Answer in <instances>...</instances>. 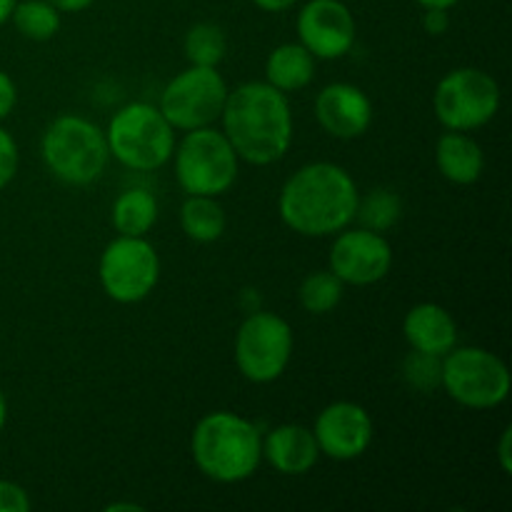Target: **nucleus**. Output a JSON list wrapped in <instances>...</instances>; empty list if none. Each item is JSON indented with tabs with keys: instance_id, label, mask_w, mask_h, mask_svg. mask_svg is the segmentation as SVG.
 <instances>
[{
	"instance_id": "16",
	"label": "nucleus",
	"mask_w": 512,
	"mask_h": 512,
	"mask_svg": "<svg viewBox=\"0 0 512 512\" xmlns=\"http://www.w3.org/2000/svg\"><path fill=\"white\" fill-rule=\"evenodd\" d=\"M263 458L280 475H305L315 468L320 458L318 440L305 425H278L263 440Z\"/></svg>"
},
{
	"instance_id": "24",
	"label": "nucleus",
	"mask_w": 512,
	"mask_h": 512,
	"mask_svg": "<svg viewBox=\"0 0 512 512\" xmlns=\"http://www.w3.org/2000/svg\"><path fill=\"white\" fill-rule=\"evenodd\" d=\"M228 53V38L223 28L215 23H198L185 35V55L190 65H203V68H218L220 60Z\"/></svg>"
},
{
	"instance_id": "37",
	"label": "nucleus",
	"mask_w": 512,
	"mask_h": 512,
	"mask_svg": "<svg viewBox=\"0 0 512 512\" xmlns=\"http://www.w3.org/2000/svg\"><path fill=\"white\" fill-rule=\"evenodd\" d=\"M5 418H8V403H5V395L3 390H0V430H3Z\"/></svg>"
},
{
	"instance_id": "14",
	"label": "nucleus",
	"mask_w": 512,
	"mask_h": 512,
	"mask_svg": "<svg viewBox=\"0 0 512 512\" xmlns=\"http://www.w3.org/2000/svg\"><path fill=\"white\" fill-rule=\"evenodd\" d=\"M313 435L318 440L320 455L333 460H355L368 453L373 443V418L363 405L340 400L323 408L315 420Z\"/></svg>"
},
{
	"instance_id": "4",
	"label": "nucleus",
	"mask_w": 512,
	"mask_h": 512,
	"mask_svg": "<svg viewBox=\"0 0 512 512\" xmlns=\"http://www.w3.org/2000/svg\"><path fill=\"white\" fill-rule=\"evenodd\" d=\"M110 150L105 133L80 115H60L43 135V160L68 185H90L103 175Z\"/></svg>"
},
{
	"instance_id": "9",
	"label": "nucleus",
	"mask_w": 512,
	"mask_h": 512,
	"mask_svg": "<svg viewBox=\"0 0 512 512\" xmlns=\"http://www.w3.org/2000/svg\"><path fill=\"white\" fill-rule=\"evenodd\" d=\"M293 355V330L275 313H253L235 335V363L250 383H273Z\"/></svg>"
},
{
	"instance_id": "26",
	"label": "nucleus",
	"mask_w": 512,
	"mask_h": 512,
	"mask_svg": "<svg viewBox=\"0 0 512 512\" xmlns=\"http://www.w3.org/2000/svg\"><path fill=\"white\" fill-rule=\"evenodd\" d=\"M440 370H443V358L438 355H425L415 350L408 360H405V375H408L410 385L420 390H433L440 385Z\"/></svg>"
},
{
	"instance_id": "18",
	"label": "nucleus",
	"mask_w": 512,
	"mask_h": 512,
	"mask_svg": "<svg viewBox=\"0 0 512 512\" xmlns=\"http://www.w3.org/2000/svg\"><path fill=\"white\" fill-rule=\"evenodd\" d=\"M435 163H438L443 178L450 180V183L473 185L483 175L485 155L483 148L470 135L460 133V130H450L438 140Z\"/></svg>"
},
{
	"instance_id": "1",
	"label": "nucleus",
	"mask_w": 512,
	"mask_h": 512,
	"mask_svg": "<svg viewBox=\"0 0 512 512\" xmlns=\"http://www.w3.org/2000/svg\"><path fill=\"white\" fill-rule=\"evenodd\" d=\"M358 185L335 163H310L295 170L280 190V218L308 238L340 233L358 213Z\"/></svg>"
},
{
	"instance_id": "22",
	"label": "nucleus",
	"mask_w": 512,
	"mask_h": 512,
	"mask_svg": "<svg viewBox=\"0 0 512 512\" xmlns=\"http://www.w3.org/2000/svg\"><path fill=\"white\" fill-rule=\"evenodd\" d=\"M18 33L28 40H50L60 30V10L48 0H23L15 3L13 15H10Z\"/></svg>"
},
{
	"instance_id": "7",
	"label": "nucleus",
	"mask_w": 512,
	"mask_h": 512,
	"mask_svg": "<svg viewBox=\"0 0 512 512\" xmlns=\"http://www.w3.org/2000/svg\"><path fill=\"white\" fill-rule=\"evenodd\" d=\"M440 385L455 403L473 410H490L510 395V370L485 348H453L443 355Z\"/></svg>"
},
{
	"instance_id": "6",
	"label": "nucleus",
	"mask_w": 512,
	"mask_h": 512,
	"mask_svg": "<svg viewBox=\"0 0 512 512\" xmlns=\"http://www.w3.org/2000/svg\"><path fill=\"white\" fill-rule=\"evenodd\" d=\"M175 178L188 195L228 193L238 178V153L215 128L188 130L175 153Z\"/></svg>"
},
{
	"instance_id": "5",
	"label": "nucleus",
	"mask_w": 512,
	"mask_h": 512,
	"mask_svg": "<svg viewBox=\"0 0 512 512\" xmlns=\"http://www.w3.org/2000/svg\"><path fill=\"white\" fill-rule=\"evenodd\" d=\"M173 125L160 108L150 103H130L113 115L108 125V150L125 168L150 173L163 168L175 148Z\"/></svg>"
},
{
	"instance_id": "23",
	"label": "nucleus",
	"mask_w": 512,
	"mask_h": 512,
	"mask_svg": "<svg viewBox=\"0 0 512 512\" xmlns=\"http://www.w3.org/2000/svg\"><path fill=\"white\" fill-rule=\"evenodd\" d=\"M345 283L333 273V270H318L310 273L300 285V305L313 315L333 313L343 300Z\"/></svg>"
},
{
	"instance_id": "27",
	"label": "nucleus",
	"mask_w": 512,
	"mask_h": 512,
	"mask_svg": "<svg viewBox=\"0 0 512 512\" xmlns=\"http://www.w3.org/2000/svg\"><path fill=\"white\" fill-rule=\"evenodd\" d=\"M15 173H18V145L8 130L0 128V190L15 178Z\"/></svg>"
},
{
	"instance_id": "19",
	"label": "nucleus",
	"mask_w": 512,
	"mask_h": 512,
	"mask_svg": "<svg viewBox=\"0 0 512 512\" xmlns=\"http://www.w3.org/2000/svg\"><path fill=\"white\" fill-rule=\"evenodd\" d=\"M265 83L278 88L280 93H293L305 88L315 78V58L303 43H283L268 55L265 63Z\"/></svg>"
},
{
	"instance_id": "15",
	"label": "nucleus",
	"mask_w": 512,
	"mask_h": 512,
	"mask_svg": "<svg viewBox=\"0 0 512 512\" xmlns=\"http://www.w3.org/2000/svg\"><path fill=\"white\" fill-rule=\"evenodd\" d=\"M315 115L325 133L340 140H353L368 133L373 123V103L358 85L333 83L315 98Z\"/></svg>"
},
{
	"instance_id": "11",
	"label": "nucleus",
	"mask_w": 512,
	"mask_h": 512,
	"mask_svg": "<svg viewBox=\"0 0 512 512\" xmlns=\"http://www.w3.org/2000/svg\"><path fill=\"white\" fill-rule=\"evenodd\" d=\"M100 285L115 303L133 305L148 298L160 278V258L145 238L120 235L100 255Z\"/></svg>"
},
{
	"instance_id": "34",
	"label": "nucleus",
	"mask_w": 512,
	"mask_h": 512,
	"mask_svg": "<svg viewBox=\"0 0 512 512\" xmlns=\"http://www.w3.org/2000/svg\"><path fill=\"white\" fill-rule=\"evenodd\" d=\"M420 5H423L425 10L428 8H443V10H450L453 8V5H458L460 0H418Z\"/></svg>"
},
{
	"instance_id": "36",
	"label": "nucleus",
	"mask_w": 512,
	"mask_h": 512,
	"mask_svg": "<svg viewBox=\"0 0 512 512\" xmlns=\"http://www.w3.org/2000/svg\"><path fill=\"white\" fill-rule=\"evenodd\" d=\"M108 512H118V510H143L140 505H133V503H113L105 508Z\"/></svg>"
},
{
	"instance_id": "8",
	"label": "nucleus",
	"mask_w": 512,
	"mask_h": 512,
	"mask_svg": "<svg viewBox=\"0 0 512 512\" xmlns=\"http://www.w3.org/2000/svg\"><path fill=\"white\" fill-rule=\"evenodd\" d=\"M433 108L448 130L483 128L500 108V85L480 68L450 70L435 88Z\"/></svg>"
},
{
	"instance_id": "13",
	"label": "nucleus",
	"mask_w": 512,
	"mask_h": 512,
	"mask_svg": "<svg viewBox=\"0 0 512 512\" xmlns=\"http://www.w3.org/2000/svg\"><path fill=\"white\" fill-rule=\"evenodd\" d=\"M298 35L313 58H343L355 43V18L340 0H310L298 15Z\"/></svg>"
},
{
	"instance_id": "12",
	"label": "nucleus",
	"mask_w": 512,
	"mask_h": 512,
	"mask_svg": "<svg viewBox=\"0 0 512 512\" xmlns=\"http://www.w3.org/2000/svg\"><path fill=\"white\" fill-rule=\"evenodd\" d=\"M393 268V248L383 233L358 228L340 233L330 248V270L348 285H373Z\"/></svg>"
},
{
	"instance_id": "3",
	"label": "nucleus",
	"mask_w": 512,
	"mask_h": 512,
	"mask_svg": "<svg viewBox=\"0 0 512 512\" xmlns=\"http://www.w3.org/2000/svg\"><path fill=\"white\" fill-rule=\"evenodd\" d=\"M190 448L200 473L215 483L248 480L263 460V440L258 428L228 410L205 415L195 425Z\"/></svg>"
},
{
	"instance_id": "31",
	"label": "nucleus",
	"mask_w": 512,
	"mask_h": 512,
	"mask_svg": "<svg viewBox=\"0 0 512 512\" xmlns=\"http://www.w3.org/2000/svg\"><path fill=\"white\" fill-rule=\"evenodd\" d=\"M510 443H512V428L503 430V438H500V445H498V460L500 465H503L505 473H512V453H510Z\"/></svg>"
},
{
	"instance_id": "30",
	"label": "nucleus",
	"mask_w": 512,
	"mask_h": 512,
	"mask_svg": "<svg viewBox=\"0 0 512 512\" xmlns=\"http://www.w3.org/2000/svg\"><path fill=\"white\" fill-rule=\"evenodd\" d=\"M423 25H425V30H428L430 35H443L445 30L450 28V15H448V10H443V8H428V10H425Z\"/></svg>"
},
{
	"instance_id": "17",
	"label": "nucleus",
	"mask_w": 512,
	"mask_h": 512,
	"mask_svg": "<svg viewBox=\"0 0 512 512\" xmlns=\"http://www.w3.org/2000/svg\"><path fill=\"white\" fill-rule=\"evenodd\" d=\"M403 333L410 348L425 355H438V358L450 353L458 343V325H455L453 315L435 303L415 305L405 315Z\"/></svg>"
},
{
	"instance_id": "25",
	"label": "nucleus",
	"mask_w": 512,
	"mask_h": 512,
	"mask_svg": "<svg viewBox=\"0 0 512 512\" xmlns=\"http://www.w3.org/2000/svg\"><path fill=\"white\" fill-rule=\"evenodd\" d=\"M400 213H403V203H400L398 193L393 190H373L365 200H358V213L355 218L363 220V225L375 233H385L398 223Z\"/></svg>"
},
{
	"instance_id": "21",
	"label": "nucleus",
	"mask_w": 512,
	"mask_h": 512,
	"mask_svg": "<svg viewBox=\"0 0 512 512\" xmlns=\"http://www.w3.org/2000/svg\"><path fill=\"white\" fill-rule=\"evenodd\" d=\"M180 225L195 243H215L225 233V210L210 195H188L180 208Z\"/></svg>"
},
{
	"instance_id": "20",
	"label": "nucleus",
	"mask_w": 512,
	"mask_h": 512,
	"mask_svg": "<svg viewBox=\"0 0 512 512\" xmlns=\"http://www.w3.org/2000/svg\"><path fill=\"white\" fill-rule=\"evenodd\" d=\"M113 228L120 235H128V238H145L150 228L158 220V200L153 193H148L145 188H130L115 198L113 213Z\"/></svg>"
},
{
	"instance_id": "35",
	"label": "nucleus",
	"mask_w": 512,
	"mask_h": 512,
	"mask_svg": "<svg viewBox=\"0 0 512 512\" xmlns=\"http://www.w3.org/2000/svg\"><path fill=\"white\" fill-rule=\"evenodd\" d=\"M18 0H0V25L8 23L10 15H13V8Z\"/></svg>"
},
{
	"instance_id": "29",
	"label": "nucleus",
	"mask_w": 512,
	"mask_h": 512,
	"mask_svg": "<svg viewBox=\"0 0 512 512\" xmlns=\"http://www.w3.org/2000/svg\"><path fill=\"white\" fill-rule=\"evenodd\" d=\"M15 100H18V90H15L13 78L0 70V120L8 118V115L13 113Z\"/></svg>"
},
{
	"instance_id": "32",
	"label": "nucleus",
	"mask_w": 512,
	"mask_h": 512,
	"mask_svg": "<svg viewBox=\"0 0 512 512\" xmlns=\"http://www.w3.org/2000/svg\"><path fill=\"white\" fill-rule=\"evenodd\" d=\"M48 3H53L60 13H80V10L90 8L95 0H48Z\"/></svg>"
},
{
	"instance_id": "2",
	"label": "nucleus",
	"mask_w": 512,
	"mask_h": 512,
	"mask_svg": "<svg viewBox=\"0 0 512 512\" xmlns=\"http://www.w3.org/2000/svg\"><path fill=\"white\" fill-rule=\"evenodd\" d=\"M223 133L238 158L250 165H270L293 143V113L288 95L270 83H245L228 93L223 105Z\"/></svg>"
},
{
	"instance_id": "10",
	"label": "nucleus",
	"mask_w": 512,
	"mask_h": 512,
	"mask_svg": "<svg viewBox=\"0 0 512 512\" xmlns=\"http://www.w3.org/2000/svg\"><path fill=\"white\" fill-rule=\"evenodd\" d=\"M225 98L228 85L218 68L190 65L165 85L160 95V113L178 130L208 128L223 113Z\"/></svg>"
},
{
	"instance_id": "28",
	"label": "nucleus",
	"mask_w": 512,
	"mask_h": 512,
	"mask_svg": "<svg viewBox=\"0 0 512 512\" xmlns=\"http://www.w3.org/2000/svg\"><path fill=\"white\" fill-rule=\"evenodd\" d=\"M30 498L20 485L0 480V512H28Z\"/></svg>"
},
{
	"instance_id": "33",
	"label": "nucleus",
	"mask_w": 512,
	"mask_h": 512,
	"mask_svg": "<svg viewBox=\"0 0 512 512\" xmlns=\"http://www.w3.org/2000/svg\"><path fill=\"white\" fill-rule=\"evenodd\" d=\"M260 10H268V13H283V10L293 8L298 0H253Z\"/></svg>"
}]
</instances>
